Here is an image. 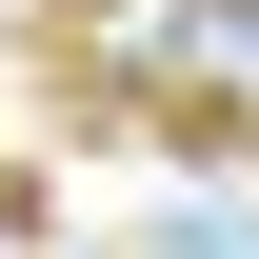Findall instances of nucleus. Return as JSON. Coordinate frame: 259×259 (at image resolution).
Segmentation results:
<instances>
[{"instance_id":"1","label":"nucleus","mask_w":259,"mask_h":259,"mask_svg":"<svg viewBox=\"0 0 259 259\" xmlns=\"http://www.w3.org/2000/svg\"><path fill=\"white\" fill-rule=\"evenodd\" d=\"M40 40H100V20H140V0H20ZM199 20H259V0H199Z\"/></svg>"}]
</instances>
